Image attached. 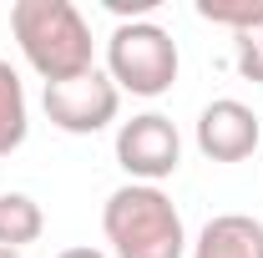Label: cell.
Returning a JSON list of instances; mask_svg holds the SVG:
<instances>
[{"instance_id":"cell-2","label":"cell","mask_w":263,"mask_h":258,"mask_svg":"<svg viewBox=\"0 0 263 258\" xmlns=\"http://www.w3.org/2000/svg\"><path fill=\"white\" fill-rule=\"evenodd\" d=\"M101 233L111 243V258H182L187 228L162 188L122 182L101 208Z\"/></svg>"},{"instance_id":"cell-7","label":"cell","mask_w":263,"mask_h":258,"mask_svg":"<svg viewBox=\"0 0 263 258\" xmlns=\"http://www.w3.org/2000/svg\"><path fill=\"white\" fill-rule=\"evenodd\" d=\"M193 258H263V223L248 213H218L202 223Z\"/></svg>"},{"instance_id":"cell-1","label":"cell","mask_w":263,"mask_h":258,"mask_svg":"<svg viewBox=\"0 0 263 258\" xmlns=\"http://www.w3.org/2000/svg\"><path fill=\"white\" fill-rule=\"evenodd\" d=\"M10 35H15L26 66L46 86L97 71L91 26H86V15L71 0H15L10 5Z\"/></svg>"},{"instance_id":"cell-4","label":"cell","mask_w":263,"mask_h":258,"mask_svg":"<svg viewBox=\"0 0 263 258\" xmlns=\"http://www.w3.org/2000/svg\"><path fill=\"white\" fill-rule=\"evenodd\" d=\"M41 106H46L51 127H61L66 137H91V132H101V127L117 122L122 91H117V81H111L106 71H86V76H76V81L46 86Z\"/></svg>"},{"instance_id":"cell-3","label":"cell","mask_w":263,"mask_h":258,"mask_svg":"<svg viewBox=\"0 0 263 258\" xmlns=\"http://www.w3.org/2000/svg\"><path fill=\"white\" fill-rule=\"evenodd\" d=\"M177 71H182L177 41L157 21H122L106 41V76L117 81V91H132L147 101L167 97Z\"/></svg>"},{"instance_id":"cell-10","label":"cell","mask_w":263,"mask_h":258,"mask_svg":"<svg viewBox=\"0 0 263 258\" xmlns=\"http://www.w3.org/2000/svg\"><path fill=\"white\" fill-rule=\"evenodd\" d=\"M197 15L213 21V26H228L238 35V31L263 21V0H197Z\"/></svg>"},{"instance_id":"cell-6","label":"cell","mask_w":263,"mask_h":258,"mask_svg":"<svg viewBox=\"0 0 263 258\" xmlns=\"http://www.w3.org/2000/svg\"><path fill=\"white\" fill-rule=\"evenodd\" d=\"M258 147V112L233 97H218L197 117V152L213 162H243Z\"/></svg>"},{"instance_id":"cell-13","label":"cell","mask_w":263,"mask_h":258,"mask_svg":"<svg viewBox=\"0 0 263 258\" xmlns=\"http://www.w3.org/2000/svg\"><path fill=\"white\" fill-rule=\"evenodd\" d=\"M0 258H21V253H15V248H0Z\"/></svg>"},{"instance_id":"cell-9","label":"cell","mask_w":263,"mask_h":258,"mask_svg":"<svg viewBox=\"0 0 263 258\" xmlns=\"http://www.w3.org/2000/svg\"><path fill=\"white\" fill-rule=\"evenodd\" d=\"M46 233V213L31 193H0V248H26Z\"/></svg>"},{"instance_id":"cell-12","label":"cell","mask_w":263,"mask_h":258,"mask_svg":"<svg viewBox=\"0 0 263 258\" xmlns=\"http://www.w3.org/2000/svg\"><path fill=\"white\" fill-rule=\"evenodd\" d=\"M56 258H106V253H101V248H61Z\"/></svg>"},{"instance_id":"cell-11","label":"cell","mask_w":263,"mask_h":258,"mask_svg":"<svg viewBox=\"0 0 263 258\" xmlns=\"http://www.w3.org/2000/svg\"><path fill=\"white\" fill-rule=\"evenodd\" d=\"M233 66H238V76H243V81L263 86V21L233 35Z\"/></svg>"},{"instance_id":"cell-5","label":"cell","mask_w":263,"mask_h":258,"mask_svg":"<svg viewBox=\"0 0 263 258\" xmlns=\"http://www.w3.org/2000/svg\"><path fill=\"white\" fill-rule=\"evenodd\" d=\"M117 162L132 182H147L157 188L162 177H172L182 167V137L172 127V117L162 112H142L117 127Z\"/></svg>"},{"instance_id":"cell-8","label":"cell","mask_w":263,"mask_h":258,"mask_svg":"<svg viewBox=\"0 0 263 258\" xmlns=\"http://www.w3.org/2000/svg\"><path fill=\"white\" fill-rule=\"evenodd\" d=\"M26 132H31V106H26L21 71L0 56V157L21 152L26 147Z\"/></svg>"}]
</instances>
